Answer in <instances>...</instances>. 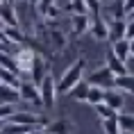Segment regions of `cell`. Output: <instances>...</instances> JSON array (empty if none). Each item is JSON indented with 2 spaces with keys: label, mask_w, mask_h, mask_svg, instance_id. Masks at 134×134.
Returning <instances> with one entry per match:
<instances>
[{
  "label": "cell",
  "mask_w": 134,
  "mask_h": 134,
  "mask_svg": "<svg viewBox=\"0 0 134 134\" xmlns=\"http://www.w3.org/2000/svg\"><path fill=\"white\" fill-rule=\"evenodd\" d=\"M82 80H84V62L77 59L75 64H71V66L64 71L62 77L57 80V93H68L73 86L77 84V82H82Z\"/></svg>",
  "instance_id": "1"
},
{
  "label": "cell",
  "mask_w": 134,
  "mask_h": 134,
  "mask_svg": "<svg viewBox=\"0 0 134 134\" xmlns=\"http://www.w3.org/2000/svg\"><path fill=\"white\" fill-rule=\"evenodd\" d=\"M39 96H41V107H46V109H52L57 102V80L52 73H48L46 77H43V82L39 84Z\"/></svg>",
  "instance_id": "2"
},
{
  "label": "cell",
  "mask_w": 134,
  "mask_h": 134,
  "mask_svg": "<svg viewBox=\"0 0 134 134\" xmlns=\"http://www.w3.org/2000/svg\"><path fill=\"white\" fill-rule=\"evenodd\" d=\"M114 82H116V77L111 75V71L107 68V66H100V68H96V71L86 77V84L89 86H96V89H100V91H107V89H114Z\"/></svg>",
  "instance_id": "3"
},
{
  "label": "cell",
  "mask_w": 134,
  "mask_h": 134,
  "mask_svg": "<svg viewBox=\"0 0 134 134\" xmlns=\"http://www.w3.org/2000/svg\"><path fill=\"white\" fill-rule=\"evenodd\" d=\"M14 62H16V71H18L21 77L30 75V71H32V62H34V52H32V48H18V52L14 55Z\"/></svg>",
  "instance_id": "4"
},
{
  "label": "cell",
  "mask_w": 134,
  "mask_h": 134,
  "mask_svg": "<svg viewBox=\"0 0 134 134\" xmlns=\"http://www.w3.org/2000/svg\"><path fill=\"white\" fill-rule=\"evenodd\" d=\"M18 98L25 100V102H32V105H41L39 89H36L27 77H21V84H18Z\"/></svg>",
  "instance_id": "5"
},
{
  "label": "cell",
  "mask_w": 134,
  "mask_h": 134,
  "mask_svg": "<svg viewBox=\"0 0 134 134\" xmlns=\"http://www.w3.org/2000/svg\"><path fill=\"white\" fill-rule=\"evenodd\" d=\"M50 73V68H48V64H46V59L43 57H39V55H34V62H32V71H30V82L39 89V84L43 82V77Z\"/></svg>",
  "instance_id": "6"
},
{
  "label": "cell",
  "mask_w": 134,
  "mask_h": 134,
  "mask_svg": "<svg viewBox=\"0 0 134 134\" xmlns=\"http://www.w3.org/2000/svg\"><path fill=\"white\" fill-rule=\"evenodd\" d=\"M0 27H18V16L12 2H0Z\"/></svg>",
  "instance_id": "7"
},
{
  "label": "cell",
  "mask_w": 134,
  "mask_h": 134,
  "mask_svg": "<svg viewBox=\"0 0 134 134\" xmlns=\"http://www.w3.org/2000/svg\"><path fill=\"white\" fill-rule=\"evenodd\" d=\"M123 102H125V96H123L120 91H116V89H107V91H102V105H107L109 109H114L116 114L123 109Z\"/></svg>",
  "instance_id": "8"
},
{
  "label": "cell",
  "mask_w": 134,
  "mask_h": 134,
  "mask_svg": "<svg viewBox=\"0 0 134 134\" xmlns=\"http://www.w3.org/2000/svg\"><path fill=\"white\" fill-rule=\"evenodd\" d=\"M73 130V123L68 118H59L55 120V123H48L46 125V130H43V134H68Z\"/></svg>",
  "instance_id": "9"
},
{
  "label": "cell",
  "mask_w": 134,
  "mask_h": 134,
  "mask_svg": "<svg viewBox=\"0 0 134 134\" xmlns=\"http://www.w3.org/2000/svg\"><path fill=\"white\" fill-rule=\"evenodd\" d=\"M114 89H116V91H120L123 96H125V93L134 96V75H132V73H127V75H123V77H116Z\"/></svg>",
  "instance_id": "10"
},
{
  "label": "cell",
  "mask_w": 134,
  "mask_h": 134,
  "mask_svg": "<svg viewBox=\"0 0 134 134\" xmlns=\"http://www.w3.org/2000/svg\"><path fill=\"white\" fill-rule=\"evenodd\" d=\"M109 52H111L120 64H125L127 59H130V41H125V39H123V41H116V43L111 46Z\"/></svg>",
  "instance_id": "11"
},
{
  "label": "cell",
  "mask_w": 134,
  "mask_h": 134,
  "mask_svg": "<svg viewBox=\"0 0 134 134\" xmlns=\"http://www.w3.org/2000/svg\"><path fill=\"white\" fill-rule=\"evenodd\" d=\"M89 32L96 41H105L107 39V23L102 18H91V25H89Z\"/></svg>",
  "instance_id": "12"
},
{
  "label": "cell",
  "mask_w": 134,
  "mask_h": 134,
  "mask_svg": "<svg viewBox=\"0 0 134 134\" xmlns=\"http://www.w3.org/2000/svg\"><path fill=\"white\" fill-rule=\"evenodd\" d=\"M116 125H118V132L134 134V114H116Z\"/></svg>",
  "instance_id": "13"
},
{
  "label": "cell",
  "mask_w": 134,
  "mask_h": 134,
  "mask_svg": "<svg viewBox=\"0 0 134 134\" xmlns=\"http://www.w3.org/2000/svg\"><path fill=\"white\" fill-rule=\"evenodd\" d=\"M105 66L109 68V71H111L114 77H123V75H127V66H125V64H120L118 59L111 55V52L107 55V64H105Z\"/></svg>",
  "instance_id": "14"
},
{
  "label": "cell",
  "mask_w": 134,
  "mask_h": 134,
  "mask_svg": "<svg viewBox=\"0 0 134 134\" xmlns=\"http://www.w3.org/2000/svg\"><path fill=\"white\" fill-rule=\"evenodd\" d=\"M18 91L16 89H9V86L5 84H0V105H9V107H14V102H18Z\"/></svg>",
  "instance_id": "15"
},
{
  "label": "cell",
  "mask_w": 134,
  "mask_h": 134,
  "mask_svg": "<svg viewBox=\"0 0 134 134\" xmlns=\"http://www.w3.org/2000/svg\"><path fill=\"white\" fill-rule=\"evenodd\" d=\"M71 23H73V34L80 36V34H84V32H89L91 18H89V16H73Z\"/></svg>",
  "instance_id": "16"
},
{
  "label": "cell",
  "mask_w": 134,
  "mask_h": 134,
  "mask_svg": "<svg viewBox=\"0 0 134 134\" xmlns=\"http://www.w3.org/2000/svg\"><path fill=\"white\" fill-rule=\"evenodd\" d=\"M0 84L9 86V89H16L18 91V84H21V75H16V73H9L5 68H0Z\"/></svg>",
  "instance_id": "17"
},
{
  "label": "cell",
  "mask_w": 134,
  "mask_h": 134,
  "mask_svg": "<svg viewBox=\"0 0 134 134\" xmlns=\"http://www.w3.org/2000/svg\"><path fill=\"white\" fill-rule=\"evenodd\" d=\"M36 12L43 14L46 18H57V16L62 14V9L57 7L55 2H36Z\"/></svg>",
  "instance_id": "18"
},
{
  "label": "cell",
  "mask_w": 134,
  "mask_h": 134,
  "mask_svg": "<svg viewBox=\"0 0 134 134\" xmlns=\"http://www.w3.org/2000/svg\"><path fill=\"white\" fill-rule=\"evenodd\" d=\"M68 93H71V98H73V100H77V102H86V93H89V84H86V80L77 82V84L73 86Z\"/></svg>",
  "instance_id": "19"
},
{
  "label": "cell",
  "mask_w": 134,
  "mask_h": 134,
  "mask_svg": "<svg viewBox=\"0 0 134 134\" xmlns=\"http://www.w3.org/2000/svg\"><path fill=\"white\" fill-rule=\"evenodd\" d=\"M0 68H5V71L16 73V75H18V71H16V62H14V55H12L9 50H0Z\"/></svg>",
  "instance_id": "20"
},
{
  "label": "cell",
  "mask_w": 134,
  "mask_h": 134,
  "mask_svg": "<svg viewBox=\"0 0 134 134\" xmlns=\"http://www.w3.org/2000/svg\"><path fill=\"white\" fill-rule=\"evenodd\" d=\"M2 34H5V39H7V46L25 41V34H23L18 27H2Z\"/></svg>",
  "instance_id": "21"
},
{
  "label": "cell",
  "mask_w": 134,
  "mask_h": 134,
  "mask_svg": "<svg viewBox=\"0 0 134 134\" xmlns=\"http://www.w3.org/2000/svg\"><path fill=\"white\" fill-rule=\"evenodd\" d=\"M86 14H89V18H100V14H102V2H98V0H86Z\"/></svg>",
  "instance_id": "22"
},
{
  "label": "cell",
  "mask_w": 134,
  "mask_h": 134,
  "mask_svg": "<svg viewBox=\"0 0 134 134\" xmlns=\"http://www.w3.org/2000/svg\"><path fill=\"white\" fill-rule=\"evenodd\" d=\"M96 114L100 116V120H111V118H116V111H114V109H109L107 105H102V102H100V105H96Z\"/></svg>",
  "instance_id": "23"
},
{
  "label": "cell",
  "mask_w": 134,
  "mask_h": 134,
  "mask_svg": "<svg viewBox=\"0 0 134 134\" xmlns=\"http://www.w3.org/2000/svg\"><path fill=\"white\" fill-rule=\"evenodd\" d=\"M86 102H89V105H100V102H102V91H100V89H96V86H89V93H86Z\"/></svg>",
  "instance_id": "24"
},
{
  "label": "cell",
  "mask_w": 134,
  "mask_h": 134,
  "mask_svg": "<svg viewBox=\"0 0 134 134\" xmlns=\"http://www.w3.org/2000/svg\"><path fill=\"white\" fill-rule=\"evenodd\" d=\"M68 12H73V16H89L86 14V5L82 0H73L68 2Z\"/></svg>",
  "instance_id": "25"
},
{
  "label": "cell",
  "mask_w": 134,
  "mask_h": 134,
  "mask_svg": "<svg viewBox=\"0 0 134 134\" xmlns=\"http://www.w3.org/2000/svg\"><path fill=\"white\" fill-rule=\"evenodd\" d=\"M102 132H105V134H120L118 132V125H116V118L102 120Z\"/></svg>",
  "instance_id": "26"
},
{
  "label": "cell",
  "mask_w": 134,
  "mask_h": 134,
  "mask_svg": "<svg viewBox=\"0 0 134 134\" xmlns=\"http://www.w3.org/2000/svg\"><path fill=\"white\" fill-rule=\"evenodd\" d=\"M134 39V16H127L125 18V41H132Z\"/></svg>",
  "instance_id": "27"
},
{
  "label": "cell",
  "mask_w": 134,
  "mask_h": 134,
  "mask_svg": "<svg viewBox=\"0 0 134 134\" xmlns=\"http://www.w3.org/2000/svg\"><path fill=\"white\" fill-rule=\"evenodd\" d=\"M12 114H14V107H9V105H0V120H5V123H7V120L12 118Z\"/></svg>",
  "instance_id": "28"
},
{
  "label": "cell",
  "mask_w": 134,
  "mask_h": 134,
  "mask_svg": "<svg viewBox=\"0 0 134 134\" xmlns=\"http://www.w3.org/2000/svg\"><path fill=\"white\" fill-rule=\"evenodd\" d=\"M123 14H125V18L134 14V0H125L123 2Z\"/></svg>",
  "instance_id": "29"
},
{
  "label": "cell",
  "mask_w": 134,
  "mask_h": 134,
  "mask_svg": "<svg viewBox=\"0 0 134 134\" xmlns=\"http://www.w3.org/2000/svg\"><path fill=\"white\" fill-rule=\"evenodd\" d=\"M130 59H134V39L130 41Z\"/></svg>",
  "instance_id": "30"
},
{
  "label": "cell",
  "mask_w": 134,
  "mask_h": 134,
  "mask_svg": "<svg viewBox=\"0 0 134 134\" xmlns=\"http://www.w3.org/2000/svg\"><path fill=\"white\" fill-rule=\"evenodd\" d=\"M0 50H9V46H5V43H0Z\"/></svg>",
  "instance_id": "31"
},
{
  "label": "cell",
  "mask_w": 134,
  "mask_h": 134,
  "mask_svg": "<svg viewBox=\"0 0 134 134\" xmlns=\"http://www.w3.org/2000/svg\"><path fill=\"white\" fill-rule=\"evenodd\" d=\"M2 127H5V120H0V132H2Z\"/></svg>",
  "instance_id": "32"
},
{
  "label": "cell",
  "mask_w": 134,
  "mask_h": 134,
  "mask_svg": "<svg viewBox=\"0 0 134 134\" xmlns=\"http://www.w3.org/2000/svg\"><path fill=\"white\" fill-rule=\"evenodd\" d=\"M120 134H125V132H120Z\"/></svg>",
  "instance_id": "33"
}]
</instances>
